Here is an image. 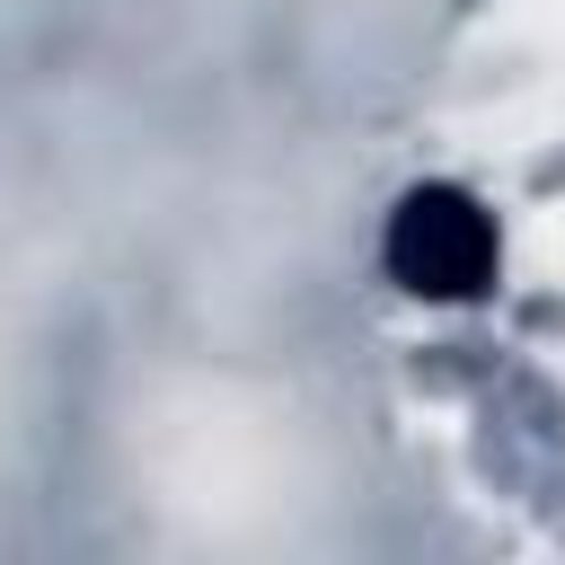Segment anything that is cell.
Instances as JSON below:
<instances>
[{
    "label": "cell",
    "instance_id": "1",
    "mask_svg": "<svg viewBox=\"0 0 565 565\" xmlns=\"http://www.w3.org/2000/svg\"><path fill=\"white\" fill-rule=\"evenodd\" d=\"M388 274L424 300H468L494 282V221L459 194V185H415L397 212H388V238H380Z\"/></svg>",
    "mask_w": 565,
    "mask_h": 565
}]
</instances>
